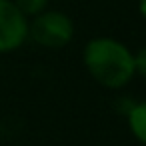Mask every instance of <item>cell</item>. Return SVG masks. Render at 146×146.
<instances>
[{
    "label": "cell",
    "mask_w": 146,
    "mask_h": 146,
    "mask_svg": "<svg viewBox=\"0 0 146 146\" xmlns=\"http://www.w3.org/2000/svg\"><path fill=\"white\" fill-rule=\"evenodd\" d=\"M138 12H140V16L146 22V0H138Z\"/></svg>",
    "instance_id": "7"
},
{
    "label": "cell",
    "mask_w": 146,
    "mask_h": 146,
    "mask_svg": "<svg viewBox=\"0 0 146 146\" xmlns=\"http://www.w3.org/2000/svg\"><path fill=\"white\" fill-rule=\"evenodd\" d=\"M132 54H134V74L146 78V46L138 48Z\"/></svg>",
    "instance_id": "6"
},
{
    "label": "cell",
    "mask_w": 146,
    "mask_h": 146,
    "mask_svg": "<svg viewBox=\"0 0 146 146\" xmlns=\"http://www.w3.org/2000/svg\"><path fill=\"white\" fill-rule=\"evenodd\" d=\"M74 38V22L62 10H44L32 20H28V40L34 44L60 50L68 46Z\"/></svg>",
    "instance_id": "2"
},
{
    "label": "cell",
    "mask_w": 146,
    "mask_h": 146,
    "mask_svg": "<svg viewBox=\"0 0 146 146\" xmlns=\"http://www.w3.org/2000/svg\"><path fill=\"white\" fill-rule=\"evenodd\" d=\"M126 122H128V130L130 134L146 146V100L134 104L128 112H126Z\"/></svg>",
    "instance_id": "4"
},
{
    "label": "cell",
    "mask_w": 146,
    "mask_h": 146,
    "mask_svg": "<svg viewBox=\"0 0 146 146\" xmlns=\"http://www.w3.org/2000/svg\"><path fill=\"white\" fill-rule=\"evenodd\" d=\"M82 62L92 80L108 90H120L136 76L132 50L110 36H96L88 40L82 52Z\"/></svg>",
    "instance_id": "1"
},
{
    "label": "cell",
    "mask_w": 146,
    "mask_h": 146,
    "mask_svg": "<svg viewBox=\"0 0 146 146\" xmlns=\"http://www.w3.org/2000/svg\"><path fill=\"white\" fill-rule=\"evenodd\" d=\"M48 2L50 0H12V4L26 16V18H34L40 12L48 10Z\"/></svg>",
    "instance_id": "5"
},
{
    "label": "cell",
    "mask_w": 146,
    "mask_h": 146,
    "mask_svg": "<svg viewBox=\"0 0 146 146\" xmlns=\"http://www.w3.org/2000/svg\"><path fill=\"white\" fill-rule=\"evenodd\" d=\"M28 40V18L12 4L0 0V54L18 50Z\"/></svg>",
    "instance_id": "3"
}]
</instances>
